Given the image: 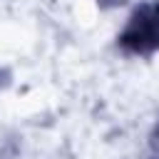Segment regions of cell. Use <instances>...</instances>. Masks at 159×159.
Returning a JSON list of instances; mask_svg holds the SVG:
<instances>
[{
  "label": "cell",
  "mask_w": 159,
  "mask_h": 159,
  "mask_svg": "<svg viewBox=\"0 0 159 159\" xmlns=\"http://www.w3.org/2000/svg\"><path fill=\"white\" fill-rule=\"evenodd\" d=\"M2 77H5V72H0V87L5 84V80H2Z\"/></svg>",
  "instance_id": "277c9868"
},
{
  "label": "cell",
  "mask_w": 159,
  "mask_h": 159,
  "mask_svg": "<svg viewBox=\"0 0 159 159\" xmlns=\"http://www.w3.org/2000/svg\"><path fill=\"white\" fill-rule=\"evenodd\" d=\"M149 159H159V122L154 124V132L149 137Z\"/></svg>",
  "instance_id": "7a4b0ae2"
},
{
  "label": "cell",
  "mask_w": 159,
  "mask_h": 159,
  "mask_svg": "<svg viewBox=\"0 0 159 159\" xmlns=\"http://www.w3.org/2000/svg\"><path fill=\"white\" fill-rule=\"evenodd\" d=\"M99 7H117V5H122L124 0H94Z\"/></svg>",
  "instance_id": "3957f363"
},
{
  "label": "cell",
  "mask_w": 159,
  "mask_h": 159,
  "mask_svg": "<svg viewBox=\"0 0 159 159\" xmlns=\"http://www.w3.org/2000/svg\"><path fill=\"white\" fill-rule=\"evenodd\" d=\"M117 45L129 55L159 52V0L142 2L132 10L124 30L117 35Z\"/></svg>",
  "instance_id": "6da1fadb"
}]
</instances>
